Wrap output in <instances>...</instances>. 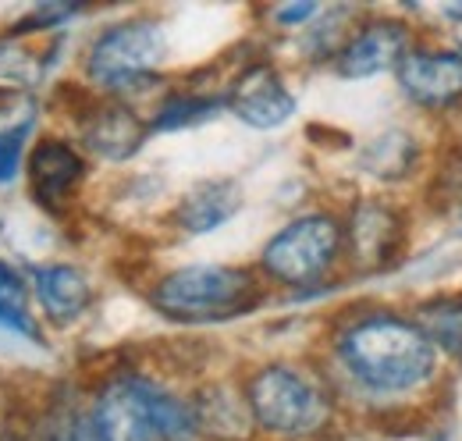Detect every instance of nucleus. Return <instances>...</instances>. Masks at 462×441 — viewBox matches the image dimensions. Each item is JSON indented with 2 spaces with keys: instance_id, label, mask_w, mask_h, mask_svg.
<instances>
[{
  "instance_id": "16",
  "label": "nucleus",
  "mask_w": 462,
  "mask_h": 441,
  "mask_svg": "<svg viewBox=\"0 0 462 441\" xmlns=\"http://www.w3.org/2000/svg\"><path fill=\"white\" fill-rule=\"evenodd\" d=\"M192 409H196L199 435H210V438H245L253 431V417H249L245 395H238V391H231L225 385L203 388L192 399Z\"/></svg>"
},
{
  "instance_id": "13",
  "label": "nucleus",
  "mask_w": 462,
  "mask_h": 441,
  "mask_svg": "<svg viewBox=\"0 0 462 441\" xmlns=\"http://www.w3.org/2000/svg\"><path fill=\"white\" fill-rule=\"evenodd\" d=\"M342 231H346L348 253L359 267H384L402 239L399 214L381 200H363L352 211L348 224H342Z\"/></svg>"
},
{
  "instance_id": "2",
  "label": "nucleus",
  "mask_w": 462,
  "mask_h": 441,
  "mask_svg": "<svg viewBox=\"0 0 462 441\" xmlns=\"http://www.w3.org/2000/svg\"><path fill=\"white\" fill-rule=\"evenodd\" d=\"M260 303V277L235 264H185L150 288V306L174 324H221L253 314Z\"/></svg>"
},
{
  "instance_id": "7",
  "label": "nucleus",
  "mask_w": 462,
  "mask_h": 441,
  "mask_svg": "<svg viewBox=\"0 0 462 441\" xmlns=\"http://www.w3.org/2000/svg\"><path fill=\"white\" fill-rule=\"evenodd\" d=\"M150 139V121L125 100H97L79 114L75 121V146L97 161H107V164H121V161H132L143 143Z\"/></svg>"
},
{
  "instance_id": "19",
  "label": "nucleus",
  "mask_w": 462,
  "mask_h": 441,
  "mask_svg": "<svg viewBox=\"0 0 462 441\" xmlns=\"http://www.w3.org/2000/svg\"><path fill=\"white\" fill-rule=\"evenodd\" d=\"M146 395H150V409H153V424H157V438L161 441H196L199 438V424H196V409L192 399L174 395L171 388L157 385L146 378Z\"/></svg>"
},
{
  "instance_id": "14",
  "label": "nucleus",
  "mask_w": 462,
  "mask_h": 441,
  "mask_svg": "<svg viewBox=\"0 0 462 441\" xmlns=\"http://www.w3.org/2000/svg\"><path fill=\"white\" fill-rule=\"evenodd\" d=\"M242 211V189L235 178H203L174 207V224L185 235H210Z\"/></svg>"
},
{
  "instance_id": "12",
  "label": "nucleus",
  "mask_w": 462,
  "mask_h": 441,
  "mask_svg": "<svg viewBox=\"0 0 462 441\" xmlns=\"http://www.w3.org/2000/svg\"><path fill=\"white\" fill-rule=\"evenodd\" d=\"M399 86L423 108H445L462 97V54L452 51H405L399 61Z\"/></svg>"
},
{
  "instance_id": "10",
  "label": "nucleus",
  "mask_w": 462,
  "mask_h": 441,
  "mask_svg": "<svg viewBox=\"0 0 462 441\" xmlns=\"http://www.w3.org/2000/svg\"><path fill=\"white\" fill-rule=\"evenodd\" d=\"M221 100L225 110H231L249 128H282L295 114V97L271 61L245 64L228 82Z\"/></svg>"
},
{
  "instance_id": "5",
  "label": "nucleus",
  "mask_w": 462,
  "mask_h": 441,
  "mask_svg": "<svg viewBox=\"0 0 462 441\" xmlns=\"http://www.w3.org/2000/svg\"><path fill=\"white\" fill-rule=\"evenodd\" d=\"M346 249L342 220L331 214H302L289 220L260 253V271L289 288L317 285Z\"/></svg>"
},
{
  "instance_id": "24",
  "label": "nucleus",
  "mask_w": 462,
  "mask_h": 441,
  "mask_svg": "<svg viewBox=\"0 0 462 441\" xmlns=\"http://www.w3.org/2000/svg\"><path fill=\"white\" fill-rule=\"evenodd\" d=\"M445 14H448V18H462V4H448Z\"/></svg>"
},
{
  "instance_id": "9",
  "label": "nucleus",
  "mask_w": 462,
  "mask_h": 441,
  "mask_svg": "<svg viewBox=\"0 0 462 441\" xmlns=\"http://www.w3.org/2000/svg\"><path fill=\"white\" fill-rule=\"evenodd\" d=\"M89 420L104 441H161L150 395H146V378L139 374H117L107 378L89 399Z\"/></svg>"
},
{
  "instance_id": "15",
  "label": "nucleus",
  "mask_w": 462,
  "mask_h": 441,
  "mask_svg": "<svg viewBox=\"0 0 462 441\" xmlns=\"http://www.w3.org/2000/svg\"><path fill=\"white\" fill-rule=\"evenodd\" d=\"M0 334L29 342V345H47V331L32 306L29 275H25V267H18L14 260H4V257H0Z\"/></svg>"
},
{
  "instance_id": "6",
  "label": "nucleus",
  "mask_w": 462,
  "mask_h": 441,
  "mask_svg": "<svg viewBox=\"0 0 462 441\" xmlns=\"http://www.w3.org/2000/svg\"><path fill=\"white\" fill-rule=\"evenodd\" d=\"M86 174H89L86 154H82L68 136H54V132H51V136L32 139L29 157H25V174H22V178H25V185H29V200H32L43 214L60 218V214L75 203V196H79Z\"/></svg>"
},
{
  "instance_id": "21",
  "label": "nucleus",
  "mask_w": 462,
  "mask_h": 441,
  "mask_svg": "<svg viewBox=\"0 0 462 441\" xmlns=\"http://www.w3.org/2000/svg\"><path fill=\"white\" fill-rule=\"evenodd\" d=\"M32 128H36V121H22V125H4L0 128V189L14 185L25 174Z\"/></svg>"
},
{
  "instance_id": "4",
  "label": "nucleus",
  "mask_w": 462,
  "mask_h": 441,
  "mask_svg": "<svg viewBox=\"0 0 462 441\" xmlns=\"http://www.w3.org/2000/svg\"><path fill=\"white\" fill-rule=\"evenodd\" d=\"M242 395H245L253 427L278 435V438H310L324 431L331 420L328 391L289 363L260 367Z\"/></svg>"
},
{
  "instance_id": "20",
  "label": "nucleus",
  "mask_w": 462,
  "mask_h": 441,
  "mask_svg": "<svg viewBox=\"0 0 462 441\" xmlns=\"http://www.w3.org/2000/svg\"><path fill=\"white\" fill-rule=\"evenodd\" d=\"M416 328L430 338L434 349H445V352L462 360V299L427 303L416 317Z\"/></svg>"
},
{
  "instance_id": "18",
  "label": "nucleus",
  "mask_w": 462,
  "mask_h": 441,
  "mask_svg": "<svg viewBox=\"0 0 462 441\" xmlns=\"http://www.w3.org/2000/svg\"><path fill=\"white\" fill-rule=\"evenodd\" d=\"M217 110H225V100L221 97H207V93H168L153 114L146 117L150 121V136L153 132H178V128H192V125H203L210 121Z\"/></svg>"
},
{
  "instance_id": "1",
  "label": "nucleus",
  "mask_w": 462,
  "mask_h": 441,
  "mask_svg": "<svg viewBox=\"0 0 462 441\" xmlns=\"http://www.w3.org/2000/svg\"><path fill=\"white\" fill-rule=\"evenodd\" d=\"M335 360L363 391L405 395L434 374V345L416 321L370 314L338 331Z\"/></svg>"
},
{
  "instance_id": "25",
  "label": "nucleus",
  "mask_w": 462,
  "mask_h": 441,
  "mask_svg": "<svg viewBox=\"0 0 462 441\" xmlns=\"http://www.w3.org/2000/svg\"><path fill=\"white\" fill-rule=\"evenodd\" d=\"M0 441H25V438H22V435H14V438H11V435H7V438H0Z\"/></svg>"
},
{
  "instance_id": "8",
  "label": "nucleus",
  "mask_w": 462,
  "mask_h": 441,
  "mask_svg": "<svg viewBox=\"0 0 462 441\" xmlns=\"http://www.w3.org/2000/svg\"><path fill=\"white\" fill-rule=\"evenodd\" d=\"M25 275H29L32 306H36V317H40L43 328H71L97 303L93 277L86 275L79 264L43 260V264H29Z\"/></svg>"
},
{
  "instance_id": "3",
  "label": "nucleus",
  "mask_w": 462,
  "mask_h": 441,
  "mask_svg": "<svg viewBox=\"0 0 462 441\" xmlns=\"http://www.w3.org/2000/svg\"><path fill=\"white\" fill-rule=\"evenodd\" d=\"M168 54V33L157 18L135 14L107 25L82 57V71L97 93L125 100L157 82V68Z\"/></svg>"
},
{
  "instance_id": "22",
  "label": "nucleus",
  "mask_w": 462,
  "mask_h": 441,
  "mask_svg": "<svg viewBox=\"0 0 462 441\" xmlns=\"http://www.w3.org/2000/svg\"><path fill=\"white\" fill-rule=\"evenodd\" d=\"M47 441H104V435L97 431V424L89 420V409H75L60 420L58 431H51Z\"/></svg>"
},
{
  "instance_id": "11",
  "label": "nucleus",
  "mask_w": 462,
  "mask_h": 441,
  "mask_svg": "<svg viewBox=\"0 0 462 441\" xmlns=\"http://www.w3.org/2000/svg\"><path fill=\"white\" fill-rule=\"evenodd\" d=\"M409 51V29L392 18H374L359 29H352L346 47L335 54V71L342 79H374L381 71L399 68Z\"/></svg>"
},
{
  "instance_id": "17",
  "label": "nucleus",
  "mask_w": 462,
  "mask_h": 441,
  "mask_svg": "<svg viewBox=\"0 0 462 441\" xmlns=\"http://www.w3.org/2000/svg\"><path fill=\"white\" fill-rule=\"evenodd\" d=\"M47 75V54L32 51L29 36L0 33V93H32Z\"/></svg>"
},
{
  "instance_id": "23",
  "label": "nucleus",
  "mask_w": 462,
  "mask_h": 441,
  "mask_svg": "<svg viewBox=\"0 0 462 441\" xmlns=\"http://www.w3.org/2000/svg\"><path fill=\"white\" fill-rule=\"evenodd\" d=\"M317 14H320V7H317V4H310V0L285 4V7H278V11H274V18H278L282 25H306V22H313Z\"/></svg>"
}]
</instances>
